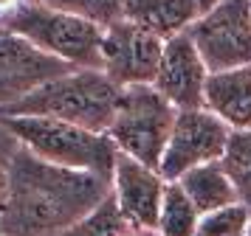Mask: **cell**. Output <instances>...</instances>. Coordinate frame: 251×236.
I'll use <instances>...</instances> for the list:
<instances>
[{
  "label": "cell",
  "instance_id": "6da1fadb",
  "mask_svg": "<svg viewBox=\"0 0 251 236\" xmlns=\"http://www.w3.org/2000/svg\"><path fill=\"white\" fill-rule=\"evenodd\" d=\"M113 197V180L54 166L25 146L17 149L0 216L3 236H57Z\"/></svg>",
  "mask_w": 251,
  "mask_h": 236
},
{
  "label": "cell",
  "instance_id": "7a4b0ae2",
  "mask_svg": "<svg viewBox=\"0 0 251 236\" xmlns=\"http://www.w3.org/2000/svg\"><path fill=\"white\" fill-rule=\"evenodd\" d=\"M122 90L104 70L79 67L65 76L54 79L43 90L31 93L28 99L17 101L12 107H3V118H57V121L74 124L91 132H104L119 110Z\"/></svg>",
  "mask_w": 251,
  "mask_h": 236
},
{
  "label": "cell",
  "instance_id": "3957f363",
  "mask_svg": "<svg viewBox=\"0 0 251 236\" xmlns=\"http://www.w3.org/2000/svg\"><path fill=\"white\" fill-rule=\"evenodd\" d=\"M0 28L20 34L23 40L34 43L46 54L57 56L74 67L102 70L104 28L91 20H82L76 14L51 9L37 0H25L17 11L0 20Z\"/></svg>",
  "mask_w": 251,
  "mask_h": 236
},
{
  "label": "cell",
  "instance_id": "277c9868",
  "mask_svg": "<svg viewBox=\"0 0 251 236\" xmlns=\"http://www.w3.org/2000/svg\"><path fill=\"white\" fill-rule=\"evenodd\" d=\"M20 146L54 166H65L74 172H91L99 177L113 180V169L119 160V149L110 135L91 132L57 118H6Z\"/></svg>",
  "mask_w": 251,
  "mask_h": 236
},
{
  "label": "cell",
  "instance_id": "5b68a950",
  "mask_svg": "<svg viewBox=\"0 0 251 236\" xmlns=\"http://www.w3.org/2000/svg\"><path fill=\"white\" fill-rule=\"evenodd\" d=\"M178 121V107L152 85H133L122 90L119 110L110 124V141L119 155H127L150 169H161L170 135Z\"/></svg>",
  "mask_w": 251,
  "mask_h": 236
},
{
  "label": "cell",
  "instance_id": "8992f818",
  "mask_svg": "<svg viewBox=\"0 0 251 236\" xmlns=\"http://www.w3.org/2000/svg\"><path fill=\"white\" fill-rule=\"evenodd\" d=\"M209 73L251 65V0H220L189 28Z\"/></svg>",
  "mask_w": 251,
  "mask_h": 236
},
{
  "label": "cell",
  "instance_id": "52a82bcc",
  "mask_svg": "<svg viewBox=\"0 0 251 236\" xmlns=\"http://www.w3.org/2000/svg\"><path fill=\"white\" fill-rule=\"evenodd\" d=\"M228 138L231 129L212 110H178V121L158 169L161 177L167 183H178L186 172L223 160Z\"/></svg>",
  "mask_w": 251,
  "mask_h": 236
},
{
  "label": "cell",
  "instance_id": "ba28073f",
  "mask_svg": "<svg viewBox=\"0 0 251 236\" xmlns=\"http://www.w3.org/2000/svg\"><path fill=\"white\" fill-rule=\"evenodd\" d=\"M71 70L79 67L46 54L20 34L0 28V110L28 99L31 93L43 90Z\"/></svg>",
  "mask_w": 251,
  "mask_h": 236
},
{
  "label": "cell",
  "instance_id": "9c48e42d",
  "mask_svg": "<svg viewBox=\"0 0 251 236\" xmlns=\"http://www.w3.org/2000/svg\"><path fill=\"white\" fill-rule=\"evenodd\" d=\"M161 56H164V40L133 22L122 20L104 28L102 70L119 87L152 85L158 76Z\"/></svg>",
  "mask_w": 251,
  "mask_h": 236
},
{
  "label": "cell",
  "instance_id": "30bf717a",
  "mask_svg": "<svg viewBox=\"0 0 251 236\" xmlns=\"http://www.w3.org/2000/svg\"><path fill=\"white\" fill-rule=\"evenodd\" d=\"M164 191H167V180L161 177L158 169H150L133 157L119 155L113 169V202L133 231L138 234L158 231Z\"/></svg>",
  "mask_w": 251,
  "mask_h": 236
},
{
  "label": "cell",
  "instance_id": "8fae6325",
  "mask_svg": "<svg viewBox=\"0 0 251 236\" xmlns=\"http://www.w3.org/2000/svg\"><path fill=\"white\" fill-rule=\"evenodd\" d=\"M209 76L212 73L198 45L192 43V37L181 34L164 43V56H161V67L152 87L178 110H201L206 101Z\"/></svg>",
  "mask_w": 251,
  "mask_h": 236
},
{
  "label": "cell",
  "instance_id": "7c38bea8",
  "mask_svg": "<svg viewBox=\"0 0 251 236\" xmlns=\"http://www.w3.org/2000/svg\"><path fill=\"white\" fill-rule=\"evenodd\" d=\"M206 110H212L231 132H251V65L209 76Z\"/></svg>",
  "mask_w": 251,
  "mask_h": 236
},
{
  "label": "cell",
  "instance_id": "4fadbf2b",
  "mask_svg": "<svg viewBox=\"0 0 251 236\" xmlns=\"http://www.w3.org/2000/svg\"><path fill=\"white\" fill-rule=\"evenodd\" d=\"M201 14L198 0H127L125 20L167 43L189 31Z\"/></svg>",
  "mask_w": 251,
  "mask_h": 236
},
{
  "label": "cell",
  "instance_id": "5bb4252c",
  "mask_svg": "<svg viewBox=\"0 0 251 236\" xmlns=\"http://www.w3.org/2000/svg\"><path fill=\"white\" fill-rule=\"evenodd\" d=\"M178 186H181V189L186 191V197L195 202V208L201 211V216L240 202L237 191H234V186H231V180H228L226 169H223L220 160L186 172V174L178 180Z\"/></svg>",
  "mask_w": 251,
  "mask_h": 236
},
{
  "label": "cell",
  "instance_id": "9a60e30c",
  "mask_svg": "<svg viewBox=\"0 0 251 236\" xmlns=\"http://www.w3.org/2000/svg\"><path fill=\"white\" fill-rule=\"evenodd\" d=\"M198 225H201V211L195 208V202L186 197V191L178 183H167L155 236H195Z\"/></svg>",
  "mask_w": 251,
  "mask_h": 236
},
{
  "label": "cell",
  "instance_id": "2e32d148",
  "mask_svg": "<svg viewBox=\"0 0 251 236\" xmlns=\"http://www.w3.org/2000/svg\"><path fill=\"white\" fill-rule=\"evenodd\" d=\"M220 163L226 169L240 202L251 211V132H231Z\"/></svg>",
  "mask_w": 251,
  "mask_h": 236
},
{
  "label": "cell",
  "instance_id": "e0dca14e",
  "mask_svg": "<svg viewBox=\"0 0 251 236\" xmlns=\"http://www.w3.org/2000/svg\"><path fill=\"white\" fill-rule=\"evenodd\" d=\"M37 3H46L51 9L76 14V17L91 20L102 28H110L116 22H122L127 11V0H37Z\"/></svg>",
  "mask_w": 251,
  "mask_h": 236
},
{
  "label": "cell",
  "instance_id": "ac0fdd59",
  "mask_svg": "<svg viewBox=\"0 0 251 236\" xmlns=\"http://www.w3.org/2000/svg\"><path fill=\"white\" fill-rule=\"evenodd\" d=\"M133 231L127 219L122 216V211L116 208L113 197L104 202L102 208H96L91 216H85L82 222L71 225L68 231H62L57 236H127Z\"/></svg>",
  "mask_w": 251,
  "mask_h": 236
},
{
  "label": "cell",
  "instance_id": "d6986e66",
  "mask_svg": "<svg viewBox=\"0 0 251 236\" xmlns=\"http://www.w3.org/2000/svg\"><path fill=\"white\" fill-rule=\"evenodd\" d=\"M251 228V211L243 202L226 205L220 211L203 214L195 236H246Z\"/></svg>",
  "mask_w": 251,
  "mask_h": 236
},
{
  "label": "cell",
  "instance_id": "ffe728a7",
  "mask_svg": "<svg viewBox=\"0 0 251 236\" xmlns=\"http://www.w3.org/2000/svg\"><path fill=\"white\" fill-rule=\"evenodd\" d=\"M20 149L17 135L12 132L9 121L0 115V216H3V202H6V189H9V172H12V160Z\"/></svg>",
  "mask_w": 251,
  "mask_h": 236
},
{
  "label": "cell",
  "instance_id": "44dd1931",
  "mask_svg": "<svg viewBox=\"0 0 251 236\" xmlns=\"http://www.w3.org/2000/svg\"><path fill=\"white\" fill-rule=\"evenodd\" d=\"M25 0H0V20H6L12 11H17L20 6H23Z\"/></svg>",
  "mask_w": 251,
  "mask_h": 236
},
{
  "label": "cell",
  "instance_id": "7402d4cb",
  "mask_svg": "<svg viewBox=\"0 0 251 236\" xmlns=\"http://www.w3.org/2000/svg\"><path fill=\"white\" fill-rule=\"evenodd\" d=\"M198 3H201V11H209L212 6H217L220 0H198Z\"/></svg>",
  "mask_w": 251,
  "mask_h": 236
},
{
  "label": "cell",
  "instance_id": "603a6c76",
  "mask_svg": "<svg viewBox=\"0 0 251 236\" xmlns=\"http://www.w3.org/2000/svg\"><path fill=\"white\" fill-rule=\"evenodd\" d=\"M246 236H251V228H249V234H246Z\"/></svg>",
  "mask_w": 251,
  "mask_h": 236
},
{
  "label": "cell",
  "instance_id": "cb8c5ba5",
  "mask_svg": "<svg viewBox=\"0 0 251 236\" xmlns=\"http://www.w3.org/2000/svg\"><path fill=\"white\" fill-rule=\"evenodd\" d=\"M0 236H3V234H0Z\"/></svg>",
  "mask_w": 251,
  "mask_h": 236
}]
</instances>
